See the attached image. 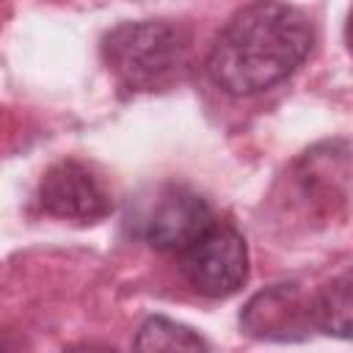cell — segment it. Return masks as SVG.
I'll list each match as a JSON object with an SVG mask.
<instances>
[{
    "label": "cell",
    "mask_w": 353,
    "mask_h": 353,
    "mask_svg": "<svg viewBox=\"0 0 353 353\" xmlns=\"http://www.w3.org/2000/svg\"><path fill=\"white\" fill-rule=\"evenodd\" d=\"M314 28L306 11L284 0H254L237 8L215 36L204 69L232 97H256L284 83L312 52Z\"/></svg>",
    "instance_id": "obj_1"
},
{
    "label": "cell",
    "mask_w": 353,
    "mask_h": 353,
    "mask_svg": "<svg viewBox=\"0 0 353 353\" xmlns=\"http://www.w3.org/2000/svg\"><path fill=\"white\" fill-rule=\"evenodd\" d=\"M132 347L149 350V353H157V350H210V342L185 323H176V320L163 317V314H152L141 323V328L132 339Z\"/></svg>",
    "instance_id": "obj_8"
},
{
    "label": "cell",
    "mask_w": 353,
    "mask_h": 353,
    "mask_svg": "<svg viewBox=\"0 0 353 353\" xmlns=\"http://www.w3.org/2000/svg\"><path fill=\"white\" fill-rule=\"evenodd\" d=\"M212 221L215 212L204 196L182 185H168L141 215L138 237H143L157 251L182 254L199 234L207 232Z\"/></svg>",
    "instance_id": "obj_5"
},
{
    "label": "cell",
    "mask_w": 353,
    "mask_h": 353,
    "mask_svg": "<svg viewBox=\"0 0 353 353\" xmlns=\"http://www.w3.org/2000/svg\"><path fill=\"white\" fill-rule=\"evenodd\" d=\"M36 199L47 215L74 223H97L116 210V199L105 176L77 157L52 163L39 179Z\"/></svg>",
    "instance_id": "obj_3"
},
{
    "label": "cell",
    "mask_w": 353,
    "mask_h": 353,
    "mask_svg": "<svg viewBox=\"0 0 353 353\" xmlns=\"http://www.w3.org/2000/svg\"><path fill=\"white\" fill-rule=\"evenodd\" d=\"M182 273L188 284L207 298H229L248 279L245 237L223 221H212L182 251Z\"/></svg>",
    "instance_id": "obj_4"
},
{
    "label": "cell",
    "mask_w": 353,
    "mask_h": 353,
    "mask_svg": "<svg viewBox=\"0 0 353 353\" xmlns=\"http://www.w3.org/2000/svg\"><path fill=\"white\" fill-rule=\"evenodd\" d=\"M240 328L262 342H298L314 328L312 295L298 284H270L240 312Z\"/></svg>",
    "instance_id": "obj_6"
},
{
    "label": "cell",
    "mask_w": 353,
    "mask_h": 353,
    "mask_svg": "<svg viewBox=\"0 0 353 353\" xmlns=\"http://www.w3.org/2000/svg\"><path fill=\"white\" fill-rule=\"evenodd\" d=\"M193 39L185 25L168 19L121 22L102 39L108 72L127 91H165L190 66Z\"/></svg>",
    "instance_id": "obj_2"
},
{
    "label": "cell",
    "mask_w": 353,
    "mask_h": 353,
    "mask_svg": "<svg viewBox=\"0 0 353 353\" xmlns=\"http://www.w3.org/2000/svg\"><path fill=\"white\" fill-rule=\"evenodd\" d=\"M350 276L342 273L331 281H325L317 292H312V320L314 331H323L328 336L350 339Z\"/></svg>",
    "instance_id": "obj_7"
}]
</instances>
